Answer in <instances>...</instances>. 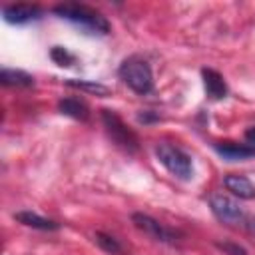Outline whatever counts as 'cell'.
Instances as JSON below:
<instances>
[{
    "label": "cell",
    "instance_id": "obj_1",
    "mask_svg": "<svg viewBox=\"0 0 255 255\" xmlns=\"http://www.w3.org/2000/svg\"><path fill=\"white\" fill-rule=\"evenodd\" d=\"M54 12L60 18H66V20L82 26L88 32H94V34H108L110 32L108 18L102 12H98V10L90 8V6H84V4H58V6H54Z\"/></svg>",
    "mask_w": 255,
    "mask_h": 255
},
{
    "label": "cell",
    "instance_id": "obj_2",
    "mask_svg": "<svg viewBox=\"0 0 255 255\" xmlns=\"http://www.w3.org/2000/svg\"><path fill=\"white\" fill-rule=\"evenodd\" d=\"M120 78L124 80V84H128L135 94H147L153 88V74L149 64L143 58L137 56H129L122 62L120 70H118Z\"/></svg>",
    "mask_w": 255,
    "mask_h": 255
},
{
    "label": "cell",
    "instance_id": "obj_3",
    "mask_svg": "<svg viewBox=\"0 0 255 255\" xmlns=\"http://www.w3.org/2000/svg\"><path fill=\"white\" fill-rule=\"evenodd\" d=\"M155 153H157L159 163H161L171 175H175V177H179V179H189V177L193 175L191 157H189L185 151H181L179 147L161 141V143H157Z\"/></svg>",
    "mask_w": 255,
    "mask_h": 255
},
{
    "label": "cell",
    "instance_id": "obj_4",
    "mask_svg": "<svg viewBox=\"0 0 255 255\" xmlns=\"http://www.w3.org/2000/svg\"><path fill=\"white\" fill-rule=\"evenodd\" d=\"M102 122H104V128H106L108 135L112 137V141H114L118 147H122V149L128 151V153L137 151V147H139L137 135L124 124V120H122L116 112H112V110H102Z\"/></svg>",
    "mask_w": 255,
    "mask_h": 255
},
{
    "label": "cell",
    "instance_id": "obj_5",
    "mask_svg": "<svg viewBox=\"0 0 255 255\" xmlns=\"http://www.w3.org/2000/svg\"><path fill=\"white\" fill-rule=\"evenodd\" d=\"M209 207H211L213 215H215L219 221L229 223V225H237V223H241L243 217H245V215H243V209L239 207V203H237L233 197L225 195V193H213V195L209 197Z\"/></svg>",
    "mask_w": 255,
    "mask_h": 255
},
{
    "label": "cell",
    "instance_id": "obj_6",
    "mask_svg": "<svg viewBox=\"0 0 255 255\" xmlns=\"http://www.w3.org/2000/svg\"><path fill=\"white\" fill-rule=\"evenodd\" d=\"M131 221L137 229H141L145 235H149L151 239L155 241H161V243H173L177 239V233L171 231L169 227H165L163 223H159L157 219H153L151 215L147 213H133L131 215Z\"/></svg>",
    "mask_w": 255,
    "mask_h": 255
},
{
    "label": "cell",
    "instance_id": "obj_7",
    "mask_svg": "<svg viewBox=\"0 0 255 255\" xmlns=\"http://www.w3.org/2000/svg\"><path fill=\"white\" fill-rule=\"evenodd\" d=\"M40 14H42V8L36 4H10V6H4L2 10L4 20L10 24H26L30 20L40 18Z\"/></svg>",
    "mask_w": 255,
    "mask_h": 255
},
{
    "label": "cell",
    "instance_id": "obj_8",
    "mask_svg": "<svg viewBox=\"0 0 255 255\" xmlns=\"http://www.w3.org/2000/svg\"><path fill=\"white\" fill-rule=\"evenodd\" d=\"M201 78H203L205 94L211 100H223L227 96V84H225V80L219 72H215L211 68H205V70H201Z\"/></svg>",
    "mask_w": 255,
    "mask_h": 255
},
{
    "label": "cell",
    "instance_id": "obj_9",
    "mask_svg": "<svg viewBox=\"0 0 255 255\" xmlns=\"http://www.w3.org/2000/svg\"><path fill=\"white\" fill-rule=\"evenodd\" d=\"M215 149L219 155H223L225 159L231 161H241V159H249L255 155V147L249 143H237V141H219L215 143Z\"/></svg>",
    "mask_w": 255,
    "mask_h": 255
},
{
    "label": "cell",
    "instance_id": "obj_10",
    "mask_svg": "<svg viewBox=\"0 0 255 255\" xmlns=\"http://www.w3.org/2000/svg\"><path fill=\"white\" fill-rule=\"evenodd\" d=\"M223 185H225L227 191H231L233 195H237L241 199H253L255 197V187L245 175H237V173L225 175Z\"/></svg>",
    "mask_w": 255,
    "mask_h": 255
},
{
    "label": "cell",
    "instance_id": "obj_11",
    "mask_svg": "<svg viewBox=\"0 0 255 255\" xmlns=\"http://www.w3.org/2000/svg\"><path fill=\"white\" fill-rule=\"evenodd\" d=\"M14 219L26 227H32V229H40V231H56L60 227V223L48 219V217H42L34 211H18L14 213Z\"/></svg>",
    "mask_w": 255,
    "mask_h": 255
},
{
    "label": "cell",
    "instance_id": "obj_12",
    "mask_svg": "<svg viewBox=\"0 0 255 255\" xmlns=\"http://www.w3.org/2000/svg\"><path fill=\"white\" fill-rule=\"evenodd\" d=\"M58 110L64 114V116H70L74 120H80V122H86L90 118V108L86 106V102L78 100V98H64L58 102Z\"/></svg>",
    "mask_w": 255,
    "mask_h": 255
},
{
    "label": "cell",
    "instance_id": "obj_13",
    "mask_svg": "<svg viewBox=\"0 0 255 255\" xmlns=\"http://www.w3.org/2000/svg\"><path fill=\"white\" fill-rule=\"evenodd\" d=\"M0 82L4 86H16V88H30V86H34V78L28 72H24V70H12V68H2Z\"/></svg>",
    "mask_w": 255,
    "mask_h": 255
},
{
    "label": "cell",
    "instance_id": "obj_14",
    "mask_svg": "<svg viewBox=\"0 0 255 255\" xmlns=\"http://www.w3.org/2000/svg\"><path fill=\"white\" fill-rule=\"evenodd\" d=\"M66 86H68V88L82 90V92H88V94H94V96H100V98L110 96V88L104 86V84H100V82H90V80H66Z\"/></svg>",
    "mask_w": 255,
    "mask_h": 255
},
{
    "label": "cell",
    "instance_id": "obj_15",
    "mask_svg": "<svg viewBox=\"0 0 255 255\" xmlns=\"http://www.w3.org/2000/svg\"><path fill=\"white\" fill-rule=\"evenodd\" d=\"M94 239H96V243L100 245V249H104L106 253H112V255H124V247L120 245V241H118L116 237L98 231V233L94 235Z\"/></svg>",
    "mask_w": 255,
    "mask_h": 255
},
{
    "label": "cell",
    "instance_id": "obj_16",
    "mask_svg": "<svg viewBox=\"0 0 255 255\" xmlns=\"http://www.w3.org/2000/svg\"><path fill=\"white\" fill-rule=\"evenodd\" d=\"M50 58L58 64V66H72L76 62V56L68 50V48H62V46H54L50 50Z\"/></svg>",
    "mask_w": 255,
    "mask_h": 255
},
{
    "label": "cell",
    "instance_id": "obj_17",
    "mask_svg": "<svg viewBox=\"0 0 255 255\" xmlns=\"http://www.w3.org/2000/svg\"><path fill=\"white\" fill-rule=\"evenodd\" d=\"M217 247L221 251H225L227 255H247V251L237 243H217Z\"/></svg>",
    "mask_w": 255,
    "mask_h": 255
},
{
    "label": "cell",
    "instance_id": "obj_18",
    "mask_svg": "<svg viewBox=\"0 0 255 255\" xmlns=\"http://www.w3.org/2000/svg\"><path fill=\"white\" fill-rule=\"evenodd\" d=\"M245 139H247L249 143H253V147H255V128H249V129L245 131Z\"/></svg>",
    "mask_w": 255,
    "mask_h": 255
},
{
    "label": "cell",
    "instance_id": "obj_19",
    "mask_svg": "<svg viewBox=\"0 0 255 255\" xmlns=\"http://www.w3.org/2000/svg\"><path fill=\"white\" fill-rule=\"evenodd\" d=\"M253 231H255V221H253Z\"/></svg>",
    "mask_w": 255,
    "mask_h": 255
}]
</instances>
